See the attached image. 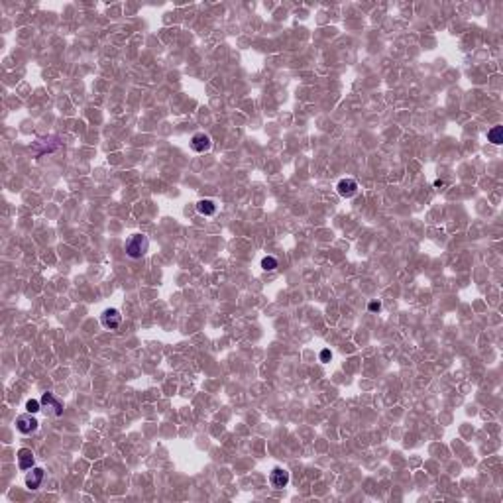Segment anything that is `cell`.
I'll return each instance as SVG.
<instances>
[{
  "label": "cell",
  "mask_w": 503,
  "mask_h": 503,
  "mask_svg": "<svg viewBox=\"0 0 503 503\" xmlns=\"http://www.w3.org/2000/svg\"><path fill=\"white\" fill-rule=\"evenodd\" d=\"M336 193L344 197V199H352L356 193H358V183H356V179L352 177H344L340 179L338 183H336Z\"/></svg>",
  "instance_id": "obj_4"
},
{
  "label": "cell",
  "mask_w": 503,
  "mask_h": 503,
  "mask_svg": "<svg viewBox=\"0 0 503 503\" xmlns=\"http://www.w3.org/2000/svg\"><path fill=\"white\" fill-rule=\"evenodd\" d=\"M269 484H271V488H277V489L285 488V486L289 484V472H287L285 468L275 466V468L269 472Z\"/></svg>",
  "instance_id": "obj_5"
},
{
  "label": "cell",
  "mask_w": 503,
  "mask_h": 503,
  "mask_svg": "<svg viewBox=\"0 0 503 503\" xmlns=\"http://www.w3.org/2000/svg\"><path fill=\"white\" fill-rule=\"evenodd\" d=\"M368 311L370 312H380L382 311V303H380V301H371L370 305H368Z\"/></svg>",
  "instance_id": "obj_14"
},
{
  "label": "cell",
  "mask_w": 503,
  "mask_h": 503,
  "mask_svg": "<svg viewBox=\"0 0 503 503\" xmlns=\"http://www.w3.org/2000/svg\"><path fill=\"white\" fill-rule=\"evenodd\" d=\"M26 411L28 413H40L42 411V401H38V399H28L26 401Z\"/></svg>",
  "instance_id": "obj_13"
},
{
  "label": "cell",
  "mask_w": 503,
  "mask_h": 503,
  "mask_svg": "<svg viewBox=\"0 0 503 503\" xmlns=\"http://www.w3.org/2000/svg\"><path fill=\"white\" fill-rule=\"evenodd\" d=\"M16 458H18L20 470H32L34 468V452H32L30 448H20Z\"/></svg>",
  "instance_id": "obj_9"
},
{
  "label": "cell",
  "mask_w": 503,
  "mask_h": 503,
  "mask_svg": "<svg viewBox=\"0 0 503 503\" xmlns=\"http://www.w3.org/2000/svg\"><path fill=\"white\" fill-rule=\"evenodd\" d=\"M330 360H332V352H330V350H323V352H321V362L326 364V362H330Z\"/></svg>",
  "instance_id": "obj_15"
},
{
  "label": "cell",
  "mask_w": 503,
  "mask_h": 503,
  "mask_svg": "<svg viewBox=\"0 0 503 503\" xmlns=\"http://www.w3.org/2000/svg\"><path fill=\"white\" fill-rule=\"evenodd\" d=\"M101 323H103L104 328L108 330H116L120 325H122V315H120L118 309H106V311L101 315Z\"/></svg>",
  "instance_id": "obj_3"
},
{
  "label": "cell",
  "mask_w": 503,
  "mask_h": 503,
  "mask_svg": "<svg viewBox=\"0 0 503 503\" xmlns=\"http://www.w3.org/2000/svg\"><path fill=\"white\" fill-rule=\"evenodd\" d=\"M197 210H199L203 216H212V214L216 212V203L210 201V199H201V201L197 203Z\"/></svg>",
  "instance_id": "obj_10"
},
{
  "label": "cell",
  "mask_w": 503,
  "mask_h": 503,
  "mask_svg": "<svg viewBox=\"0 0 503 503\" xmlns=\"http://www.w3.org/2000/svg\"><path fill=\"white\" fill-rule=\"evenodd\" d=\"M443 185H444V181H441V179L434 181V187H443Z\"/></svg>",
  "instance_id": "obj_16"
},
{
  "label": "cell",
  "mask_w": 503,
  "mask_h": 503,
  "mask_svg": "<svg viewBox=\"0 0 503 503\" xmlns=\"http://www.w3.org/2000/svg\"><path fill=\"white\" fill-rule=\"evenodd\" d=\"M40 401H42V405H44V407L51 409V413L55 415V417H61V415H63V401L57 399L53 393H49V391H47V393L42 395V399Z\"/></svg>",
  "instance_id": "obj_7"
},
{
  "label": "cell",
  "mask_w": 503,
  "mask_h": 503,
  "mask_svg": "<svg viewBox=\"0 0 503 503\" xmlns=\"http://www.w3.org/2000/svg\"><path fill=\"white\" fill-rule=\"evenodd\" d=\"M210 148H212V140H210L205 132L195 134V136L191 138V149L193 151H197V153H205V151H208Z\"/></svg>",
  "instance_id": "obj_6"
},
{
  "label": "cell",
  "mask_w": 503,
  "mask_h": 503,
  "mask_svg": "<svg viewBox=\"0 0 503 503\" xmlns=\"http://www.w3.org/2000/svg\"><path fill=\"white\" fill-rule=\"evenodd\" d=\"M40 427V423H38V419L34 417V413H26L20 415V417H16V429L18 432H22V434H32V432H36Z\"/></svg>",
  "instance_id": "obj_2"
},
{
  "label": "cell",
  "mask_w": 503,
  "mask_h": 503,
  "mask_svg": "<svg viewBox=\"0 0 503 503\" xmlns=\"http://www.w3.org/2000/svg\"><path fill=\"white\" fill-rule=\"evenodd\" d=\"M124 250H126V256L132 258V260H140L144 258L149 250V240L146 234H132V236L126 240L124 244Z\"/></svg>",
  "instance_id": "obj_1"
},
{
  "label": "cell",
  "mask_w": 503,
  "mask_h": 503,
  "mask_svg": "<svg viewBox=\"0 0 503 503\" xmlns=\"http://www.w3.org/2000/svg\"><path fill=\"white\" fill-rule=\"evenodd\" d=\"M279 267V262H277V258H273V256H266L264 260H262V269L264 271H275Z\"/></svg>",
  "instance_id": "obj_12"
},
{
  "label": "cell",
  "mask_w": 503,
  "mask_h": 503,
  "mask_svg": "<svg viewBox=\"0 0 503 503\" xmlns=\"http://www.w3.org/2000/svg\"><path fill=\"white\" fill-rule=\"evenodd\" d=\"M488 142H491L493 146H499L503 144V130L501 126H495V128H491L488 132Z\"/></svg>",
  "instance_id": "obj_11"
},
{
  "label": "cell",
  "mask_w": 503,
  "mask_h": 503,
  "mask_svg": "<svg viewBox=\"0 0 503 503\" xmlns=\"http://www.w3.org/2000/svg\"><path fill=\"white\" fill-rule=\"evenodd\" d=\"M44 478H45L44 468H32V472H28V476H26V488L40 489Z\"/></svg>",
  "instance_id": "obj_8"
}]
</instances>
